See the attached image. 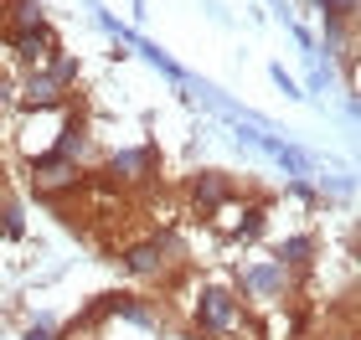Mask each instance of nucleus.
I'll return each instance as SVG.
<instances>
[{
  "label": "nucleus",
  "instance_id": "13",
  "mask_svg": "<svg viewBox=\"0 0 361 340\" xmlns=\"http://www.w3.org/2000/svg\"><path fill=\"white\" fill-rule=\"evenodd\" d=\"M135 52H140L145 62H150V68H155V73H166V77H171V83H180V88H186V83H191V73H186V68H180V62H176V57L166 52V46H155V42H145V37H135Z\"/></svg>",
  "mask_w": 361,
  "mask_h": 340
},
{
  "label": "nucleus",
  "instance_id": "20",
  "mask_svg": "<svg viewBox=\"0 0 361 340\" xmlns=\"http://www.w3.org/2000/svg\"><path fill=\"white\" fill-rule=\"evenodd\" d=\"M21 340H57V335H52V320H37V325H26Z\"/></svg>",
  "mask_w": 361,
  "mask_h": 340
},
{
  "label": "nucleus",
  "instance_id": "6",
  "mask_svg": "<svg viewBox=\"0 0 361 340\" xmlns=\"http://www.w3.org/2000/svg\"><path fill=\"white\" fill-rule=\"evenodd\" d=\"M238 196H243V186L227 170H191V181H186V206H191V217H202V222H212Z\"/></svg>",
  "mask_w": 361,
  "mask_h": 340
},
{
  "label": "nucleus",
  "instance_id": "21",
  "mask_svg": "<svg viewBox=\"0 0 361 340\" xmlns=\"http://www.w3.org/2000/svg\"><path fill=\"white\" fill-rule=\"evenodd\" d=\"M11 103H16V83H11V77H6V73H0V113H6Z\"/></svg>",
  "mask_w": 361,
  "mask_h": 340
},
{
  "label": "nucleus",
  "instance_id": "10",
  "mask_svg": "<svg viewBox=\"0 0 361 340\" xmlns=\"http://www.w3.org/2000/svg\"><path fill=\"white\" fill-rule=\"evenodd\" d=\"M6 42V52H11V62L16 68H47L57 52H62V37H57V26L47 21V26H37V31H16V37H0Z\"/></svg>",
  "mask_w": 361,
  "mask_h": 340
},
{
  "label": "nucleus",
  "instance_id": "16",
  "mask_svg": "<svg viewBox=\"0 0 361 340\" xmlns=\"http://www.w3.org/2000/svg\"><path fill=\"white\" fill-rule=\"evenodd\" d=\"M93 21L104 26V31H109V37L119 42V46H135V37H140V31H129V26L119 21V15H114V11H104V6H93Z\"/></svg>",
  "mask_w": 361,
  "mask_h": 340
},
{
  "label": "nucleus",
  "instance_id": "5",
  "mask_svg": "<svg viewBox=\"0 0 361 340\" xmlns=\"http://www.w3.org/2000/svg\"><path fill=\"white\" fill-rule=\"evenodd\" d=\"M212 227H217L233 248H248V242H258L269 232V196H238L233 206H222V212L212 217Z\"/></svg>",
  "mask_w": 361,
  "mask_h": 340
},
{
  "label": "nucleus",
  "instance_id": "3",
  "mask_svg": "<svg viewBox=\"0 0 361 340\" xmlns=\"http://www.w3.org/2000/svg\"><path fill=\"white\" fill-rule=\"evenodd\" d=\"M26 186L37 191V201L47 206H57V201H68V196H83L88 191V165H73V160H62V155H31L26 160Z\"/></svg>",
  "mask_w": 361,
  "mask_h": 340
},
{
  "label": "nucleus",
  "instance_id": "8",
  "mask_svg": "<svg viewBox=\"0 0 361 340\" xmlns=\"http://www.w3.org/2000/svg\"><path fill=\"white\" fill-rule=\"evenodd\" d=\"M52 155L62 160H73V165H88V155H93V119H88V108L83 103H68L57 113V134H52Z\"/></svg>",
  "mask_w": 361,
  "mask_h": 340
},
{
  "label": "nucleus",
  "instance_id": "7",
  "mask_svg": "<svg viewBox=\"0 0 361 340\" xmlns=\"http://www.w3.org/2000/svg\"><path fill=\"white\" fill-rule=\"evenodd\" d=\"M11 83H16V108L21 113H57V108L73 103V93L62 88L47 68H26L21 77H11Z\"/></svg>",
  "mask_w": 361,
  "mask_h": 340
},
{
  "label": "nucleus",
  "instance_id": "9",
  "mask_svg": "<svg viewBox=\"0 0 361 340\" xmlns=\"http://www.w3.org/2000/svg\"><path fill=\"white\" fill-rule=\"evenodd\" d=\"M98 304H104V315L109 320H129V325H140V330H150V335H166L171 325V315H166V304L160 299H145V294H98Z\"/></svg>",
  "mask_w": 361,
  "mask_h": 340
},
{
  "label": "nucleus",
  "instance_id": "11",
  "mask_svg": "<svg viewBox=\"0 0 361 340\" xmlns=\"http://www.w3.org/2000/svg\"><path fill=\"white\" fill-rule=\"evenodd\" d=\"M274 258H279L289 273H310V268H315V258H320V237H315V232H289V237L274 248Z\"/></svg>",
  "mask_w": 361,
  "mask_h": 340
},
{
  "label": "nucleus",
  "instance_id": "17",
  "mask_svg": "<svg viewBox=\"0 0 361 340\" xmlns=\"http://www.w3.org/2000/svg\"><path fill=\"white\" fill-rule=\"evenodd\" d=\"M21 237H26V217L16 201H6L0 206V242H21Z\"/></svg>",
  "mask_w": 361,
  "mask_h": 340
},
{
  "label": "nucleus",
  "instance_id": "12",
  "mask_svg": "<svg viewBox=\"0 0 361 340\" xmlns=\"http://www.w3.org/2000/svg\"><path fill=\"white\" fill-rule=\"evenodd\" d=\"M37 26H47V6L42 0H0V37L37 31Z\"/></svg>",
  "mask_w": 361,
  "mask_h": 340
},
{
  "label": "nucleus",
  "instance_id": "1",
  "mask_svg": "<svg viewBox=\"0 0 361 340\" xmlns=\"http://www.w3.org/2000/svg\"><path fill=\"white\" fill-rule=\"evenodd\" d=\"M191 330L202 340H227L248 330L258 340V325L248 320V304L233 294V284H196L191 294Z\"/></svg>",
  "mask_w": 361,
  "mask_h": 340
},
{
  "label": "nucleus",
  "instance_id": "15",
  "mask_svg": "<svg viewBox=\"0 0 361 340\" xmlns=\"http://www.w3.org/2000/svg\"><path fill=\"white\" fill-rule=\"evenodd\" d=\"M47 73H52V77H57V83L68 88V93H78V77H83V57L62 46V52H57L52 62H47Z\"/></svg>",
  "mask_w": 361,
  "mask_h": 340
},
{
  "label": "nucleus",
  "instance_id": "19",
  "mask_svg": "<svg viewBox=\"0 0 361 340\" xmlns=\"http://www.w3.org/2000/svg\"><path fill=\"white\" fill-rule=\"evenodd\" d=\"M269 73H274V83H279V93H284V99H305V93H300V83H294V77L284 73V62H274Z\"/></svg>",
  "mask_w": 361,
  "mask_h": 340
},
{
  "label": "nucleus",
  "instance_id": "22",
  "mask_svg": "<svg viewBox=\"0 0 361 340\" xmlns=\"http://www.w3.org/2000/svg\"><path fill=\"white\" fill-rule=\"evenodd\" d=\"M289 340H325V335H289Z\"/></svg>",
  "mask_w": 361,
  "mask_h": 340
},
{
  "label": "nucleus",
  "instance_id": "2",
  "mask_svg": "<svg viewBox=\"0 0 361 340\" xmlns=\"http://www.w3.org/2000/svg\"><path fill=\"white\" fill-rule=\"evenodd\" d=\"M180 237L176 232H150V237H140V242H124L119 248V268L129 273V279H140V284H166L176 263H180Z\"/></svg>",
  "mask_w": 361,
  "mask_h": 340
},
{
  "label": "nucleus",
  "instance_id": "4",
  "mask_svg": "<svg viewBox=\"0 0 361 340\" xmlns=\"http://www.w3.org/2000/svg\"><path fill=\"white\" fill-rule=\"evenodd\" d=\"M233 294L243 304H258V310H269V304H289L294 299V273L279 263V258H253V263L238 268Z\"/></svg>",
  "mask_w": 361,
  "mask_h": 340
},
{
  "label": "nucleus",
  "instance_id": "14",
  "mask_svg": "<svg viewBox=\"0 0 361 340\" xmlns=\"http://www.w3.org/2000/svg\"><path fill=\"white\" fill-rule=\"evenodd\" d=\"M274 160H279V170H284L289 181H310V175H315V155L300 150V144H289V139L274 150Z\"/></svg>",
  "mask_w": 361,
  "mask_h": 340
},
{
  "label": "nucleus",
  "instance_id": "18",
  "mask_svg": "<svg viewBox=\"0 0 361 340\" xmlns=\"http://www.w3.org/2000/svg\"><path fill=\"white\" fill-rule=\"evenodd\" d=\"M315 11L325 21H351L356 26V0H315Z\"/></svg>",
  "mask_w": 361,
  "mask_h": 340
}]
</instances>
